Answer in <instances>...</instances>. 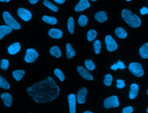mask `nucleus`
<instances>
[{
    "instance_id": "f257e3e1",
    "label": "nucleus",
    "mask_w": 148,
    "mask_h": 113,
    "mask_svg": "<svg viewBox=\"0 0 148 113\" xmlns=\"http://www.w3.org/2000/svg\"><path fill=\"white\" fill-rule=\"evenodd\" d=\"M27 94L38 103L50 102L55 100L60 94V88L53 78L48 76L41 81L27 88Z\"/></svg>"
},
{
    "instance_id": "f03ea898",
    "label": "nucleus",
    "mask_w": 148,
    "mask_h": 113,
    "mask_svg": "<svg viewBox=\"0 0 148 113\" xmlns=\"http://www.w3.org/2000/svg\"><path fill=\"white\" fill-rule=\"evenodd\" d=\"M122 16L124 21H125L130 27L133 28L140 27L141 24L140 18L136 14H132L130 10L126 9L123 10Z\"/></svg>"
},
{
    "instance_id": "7ed1b4c3",
    "label": "nucleus",
    "mask_w": 148,
    "mask_h": 113,
    "mask_svg": "<svg viewBox=\"0 0 148 113\" xmlns=\"http://www.w3.org/2000/svg\"><path fill=\"white\" fill-rule=\"evenodd\" d=\"M4 21L8 27L12 29L19 30L21 28V26L12 17L10 13L7 11H5L3 14Z\"/></svg>"
},
{
    "instance_id": "20e7f679",
    "label": "nucleus",
    "mask_w": 148,
    "mask_h": 113,
    "mask_svg": "<svg viewBox=\"0 0 148 113\" xmlns=\"http://www.w3.org/2000/svg\"><path fill=\"white\" fill-rule=\"evenodd\" d=\"M129 70L132 74L137 77H141L144 74L143 66L138 63H131L129 66Z\"/></svg>"
},
{
    "instance_id": "39448f33",
    "label": "nucleus",
    "mask_w": 148,
    "mask_h": 113,
    "mask_svg": "<svg viewBox=\"0 0 148 113\" xmlns=\"http://www.w3.org/2000/svg\"><path fill=\"white\" fill-rule=\"evenodd\" d=\"M119 105V103L116 96L113 95L106 98L104 101V106L106 108L117 107Z\"/></svg>"
},
{
    "instance_id": "423d86ee",
    "label": "nucleus",
    "mask_w": 148,
    "mask_h": 113,
    "mask_svg": "<svg viewBox=\"0 0 148 113\" xmlns=\"http://www.w3.org/2000/svg\"><path fill=\"white\" fill-rule=\"evenodd\" d=\"M38 55V53L35 50L32 48L28 49L27 50L26 54L25 56V61L28 63L34 62Z\"/></svg>"
},
{
    "instance_id": "0eeeda50",
    "label": "nucleus",
    "mask_w": 148,
    "mask_h": 113,
    "mask_svg": "<svg viewBox=\"0 0 148 113\" xmlns=\"http://www.w3.org/2000/svg\"><path fill=\"white\" fill-rule=\"evenodd\" d=\"M105 43L108 51L112 52L117 49V44L111 36L109 35L106 37Z\"/></svg>"
},
{
    "instance_id": "6e6552de",
    "label": "nucleus",
    "mask_w": 148,
    "mask_h": 113,
    "mask_svg": "<svg viewBox=\"0 0 148 113\" xmlns=\"http://www.w3.org/2000/svg\"><path fill=\"white\" fill-rule=\"evenodd\" d=\"M18 14L22 20L25 21H30L32 17V13L24 8H20L18 9Z\"/></svg>"
},
{
    "instance_id": "1a4fd4ad",
    "label": "nucleus",
    "mask_w": 148,
    "mask_h": 113,
    "mask_svg": "<svg viewBox=\"0 0 148 113\" xmlns=\"http://www.w3.org/2000/svg\"><path fill=\"white\" fill-rule=\"evenodd\" d=\"M77 69L79 74L84 79L88 81H92L93 80V77L91 74L84 67L80 66H78Z\"/></svg>"
},
{
    "instance_id": "9d476101",
    "label": "nucleus",
    "mask_w": 148,
    "mask_h": 113,
    "mask_svg": "<svg viewBox=\"0 0 148 113\" xmlns=\"http://www.w3.org/2000/svg\"><path fill=\"white\" fill-rule=\"evenodd\" d=\"M87 90L85 88H81L78 92L77 95V101L79 103H84L86 101V96Z\"/></svg>"
},
{
    "instance_id": "9b49d317",
    "label": "nucleus",
    "mask_w": 148,
    "mask_h": 113,
    "mask_svg": "<svg viewBox=\"0 0 148 113\" xmlns=\"http://www.w3.org/2000/svg\"><path fill=\"white\" fill-rule=\"evenodd\" d=\"M90 7V4L88 0H80L75 8V11L81 12Z\"/></svg>"
},
{
    "instance_id": "f8f14e48",
    "label": "nucleus",
    "mask_w": 148,
    "mask_h": 113,
    "mask_svg": "<svg viewBox=\"0 0 148 113\" xmlns=\"http://www.w3.org/2000/svg\"><path fill=\"white\" fill-rule=\"evenodd\" d=\"M68 100L70 107V113H76V96L74 94H71L68 96Z\"/></svg>"
},
{
    "instance_id": "ddd939ff",
    "label": "nucleus",
    "mask_w": 148,
    "mask_h": 113,
    "mask_svg": "<svg viewBox=\"0 0 148 113\" xmlns=\"http://www.w3.org/2000/svg\"><path fill=\"white\" fill-rule=\"evenodd\" d=\"M1 97L3 100L4 104L6 106L8 107L12 106L13 98L12 95L10 93H3L1 95Z\"/></svg>"
},
{
    "instance_id": "4468645a",
    "label": "nucleus",
    "mask_w": 148,
    "mask_h": 113,
    "mask_svg": "<svg viewBox=\"0 0 148 113\" xmlns=\"http://www.w3.org/2000/svg\"><path fill=\"white\" fill-rule=\"evenodd\" d=\"M139 87L136 83H133L130 86L129 96L130 99L132 100L136 97L138 94Z\"/></svg>"
},
{
    "instance_id": "2eb2a0df",
    "label": "nucleus",
    "mask_w": 148,
    "mask_h": 113,
    "mask_svg": "<svg viewBox=\"0 0 148 113\" xmlns=\"http://www.w3.org/2000/svg\"><path fill=\"white\" fill-rule=\"evenodd\" d=\"M48 34L51 37L54 39H60L63 36V32L61 30L55 28L51 29Z\"/></svg>"
},
{
    "instance_id": "dca6fc26",
    "label": "nucleus",
    "mask_w": 148,
    "mask_h": 113,
    "mask_svg": "<svg viewBox=\"0 0 148 113\" xmlns=\"http://www.w3.org/2000/svg\"><path fill=\"white\" fill-rule=\"evenodd\" d=\"M95 18L99 23L104 22L108 19L107 13L103 11H99L95 14Z\"/></svg>"
},
{
    "instance_id": "f3484780",
    "label": "nucleus",
    "mask_w": 148,
    "mask_h": 113,
    "mask_svg": "<svg viewBox=\"0 0 148 113\" xmlns=\"http://www.w3.org/2000/svg\"><path fill=\"white\" fill-rule=\"evenodd\" d=\"M21 49V45L19 43L16 42L13 43L8 48V51L10 54L14 55L17 54Z\"/></svg>"
},
{
    "instance_id": "a211bd4d",
    "label": "nucleus",
    "mask_w": 148,
    "mask_h": 113,
    "mask_svg": "<svg viewBox=\"0 0 148 113\" xmlns=\"http://www.w3.org/2000/svg\"><path fill=\"white\" fill-rule=\"evenodd\" d=\"M12 31V29L7 25L0 26V40L2 39L5 36L8 34Z\"/></svg>"
},
{
    "instance_id": "6ab92c4d",
    "label": "nucleus",
    "mask_w": 148,
    "mask_h": 113,
    "mask_svg": "<svg viewBox=\"0 0 148 113\" xmlns=\"http://www.w3.org/2000/svg\"><path fill=\"white\" fill-rule=\"evenodd\" d=\"M139 54L142 58L147 59L148 58V43H146L142 46L139 49Z\"/></svg>"
},
{
    "instance_id": "aec40b11",
    "label": "nucleus",
    "mask_w": 148,
    "mask_h": 113,
    "mask_svg": "<svg viewBox=\"0 0 148 113\" xmlns=\"http://www.w3.org/2000/svg\"><path fill=\"white\" fill-rule=\"evenodd\" d=\"M66 53L67 58L69 59H71L75 55L76 52L70 43H68L66 44Z\"/></svg>"
},
{
    "instance_id": "412c9836",
    "label": "nucleus",
    "mask_w": 148,
    "mask_h": 113,
    "mask_svg": "<svg viewBox=\"0 0 148 113\" xmlns=\"http://www.w3.org/2000/svg\"><path fill=\"white\" fill-rule=\"evenodd\" d=\"M50 53L52 55L55 57L56 58H60L62 55L61 50L57 46L52 47L50 49Z\"/></svg>"
},
{
    "instance_id": "4be33fe9",
    "label": "nucleus",
    "mask_w": 148,
    "mask_h": 113,
    "mask_svg": "<svg viewBox=\"0 0 148 113\" xmlns=\"http://www.w3.org/2000/svg\"><path fill=\"white\" fill-rule=\"evenodd\" d=\"M12 74L14 77L16 79V81H19L23 78L25 74V71L23 70H14L13 71Z\"/></svg>"
},
{
    "instance_id": "5701e85b",
    "label": "nucleus",
    "mask_w": 148,
    "mask_h": 113,
    "mask_svg": "<svg viewBox=\"0 0 148 113\" xmlns=\"http://www.w3.org/2000/svg\"><path fill=\"white\" fill-rule=\"evenodd\" d=\"M115 32L117 36L120 38H125L127 36V32L122 28H117Z\"/></svg>"
},
{
    "instance_id": "b1692460",
    "label": "nucleus",
    "mask_w": 148,
    "mask_h": 113,
    "mask_svg": "<svg viewBox=\"0 0 148 113\" xmlns=\"http://www.w3.org/2000/svg\"><path fill=\"white\" fill-rule=\"evenodd\" d=\"M42 20L45 22L49 23V24H51V25L56 24L58 22L57 18L54 17H52L47 16L46 15H45L43 17Z\"/></svg>"
},
{
    "instance_id": "393cba45",
    "label": "nucleus",
    "mask_w": 148,
    "mask_h": 113,
    "mask_svg": "<svg viewBox=\"0 0 148 113\" xmlns=\"http://www.w3.org/2000/svg\"><path fill=\"white\" fill-rule=\"evenodd\" d=\"M97 36V32L94 30H90L87 33V39L89 41H93Z\"/></svg>"
},
{
    "instance_id": "a878e982",
    "label": "nucleus",
    "mask_w": 148,
    "mask_h": 113,
    "mask_svg": "<svg viewBox=\"0 0 148 113\" xmlns=\"http://www.w3.org/2000/svg\"><path fill=\"white\" fill-rule=\"evenodd\" d=\"M68 30L71 34L74 33V21L72 17H70L68 19L67 23Z\"/></svg>"
},
{
    "instance_id": "bb28decb",
    "label": "nucleus",
    "mask_w": 148,
    "mask_h": 113,
    "mask_svg": "<svg viewBox=\"0 0 148 113\" xmlns=\"http://www.w3.org/2000/svg\"><path fill=\"white\" fill-rule=\"evenodd\" d=\"M85 65L88 70L92 71L96 68L95 63L91 60H86L85 61Z\"/></svg>"
},
{
    "instance_id": "cd10ccee",
    "label": "nucleus",
    "mask_w": 148,
    "mask_h": 113,
    "mask_svg": "<svg viewBox=\"0 0 148 113\" xmlns=\"http://www.w3.org/2000/svg\"><path fill=\"white\" fill-rule=\"evenodd\" d=\"M88 22V18L86 16L81 15L79 18V24L81 27H84L86 26Z\"/></svg>"
},
{
    "instance_id": "c85d7f7f",
    "label": "nucleus",
    "mask_w": 148,
    "mask_h": 113,
    "mask_svg": "<svg viewBox=\"0 0 148 113\" xmlns=\"http://www.w3.org/2000/svg\"><path fill=\"white\" fill-rule=\"evenodd\" d=\"M43 3L45 6L47 7V8H49L51 10L54 11V12H57L58 10V8L57 6H55L54 4H53L52 3L49 1H47V0H45L43 1Z\"/></svg>"
},
{
    "instance_id": "c756f323",
    "label": "nucleus",
    "mask_w": 148,
    "mask_h": 113,
    "mask_svg": "<svg viewBox=\"0 0 148 113\" xmlns=\"http://www.w3.org/2000/svg\"><path fill=\"white\" fill-rule=\"evenodd\" d=\"M0 88L5 89H9L10 86L7 81L0 75Z\"/></svg>"
},
{
    "instance_id": "7c9ffc66",
    "label": "nucleus",
    "mask_w": 148,
    "mask_h": 113,
    "mask_svg": "<svg viewBox=\"0 0 148 113\" xmlns=\"http://www.w3.org/2000/svg\"><path fill=\"white\" fill-rule=\"evenodd\" d=\"M93 48L94 52L97 54H98L100 53V50L101 48V42L99 40H96L93 43Z\"/></svg>"
},
{
    "instance_id": "2f4dec72",
    "label": "nucleus",
    "mask_w": 148,
    "mask_h": 113,
    "mask_svg": "<svg viewBox=\"0 0 148 113\" xmlns=\"http://www.w3.org/2000/svg\"><path fill=\"white\" fill-rule=\"evenodd\" d=\"M110 68L112 70H114L115 71L118 68L120 69V70L126 68V67L124 66L123 63L120 61V60H119L117 64L114 63V65H112L111 66Z\"/></svg>"
},
{
    "instance_id": "473e14b6",
    "label": "nucleus",
    "mask_w": 148,
    "mask_h": 113,
    "mask_svg": "<svg viewBox=\"0 0 148 113\" xmlns=\"http://www.w3.org/2000/svg\"><path fill=\"white\" fill-rule=\"evenodd\" d=\"M54 73L61 81H64L65 78V76L63 72L60 69L58 68L54 70Z\"/></svg>"
},
{
    "instance_id": "72a5a7b5",
    "label": "nucleus",
    "mask_w": 148,
    "mask_h": 113,
    "mask_svg": "<svg viewBox=\"0 0 148 113\" xmlns=\"http://www.w3.org/2000/svg\"><path fill=\"white\" fill-rule=\"evenodd\" d=\"M112 81H113V77L112 75L110 74H107L105 76L104 83L107 86H110Z\"/></svg>"
},
{
    "instance_id": "f704fd0d",
    "label": "nucleus",
    "mask_w": 148,
    "mask_h": 113,
    "mask_svg": "<svg viewBox=\"0 0 148 113\" xmlns=\"http://www.w3.org/2000/svg\"><path fill=\"white\" fill-rule=\"evenodd\" d=\"M9 63L8 60L7 59H2L0 62V67L3 70H7L8 69Z\"/></svg>"
},
{
    "instance_id": "c9c22d12",
    "label": "nucleus",
    "mask_w": 148,
    "mask_h": 113,
    "mask_svg": "<svg viewBox=\"0 0 148 113\" xmlns=\"http://www.w3.org/2000/svg\"><path fill=\"white\" fill-rule=\"evenodd\" d=\"M117 88L119 89H122L125 86V81L121 79H118L117 80Z\"/></svg>"
},
{
    "instance_id": "e433bc0d",
    "label": "nucleus",
    "mask_w": 148,
    "mask_h": 113,
    "mask_svg": "<svg viewBox=\"0 0 148 113\" xmlns=\"http://www.w3.org/2000/svg\"><path fill=\"white\" fill-rule=\"evenodd\" d=\"M133 111V107L131 106H128L123 109L122 113H132Z\"/></svg>"
},
{
    "instance_id": "4c0bfd02",
    "label": "nucleus",
    "mask_w": 148,
    "mask_h": 113,
    "mask_svg": "<svg viewBox=\"0 0 148 113\" xmlns=\"http://www.w3.org/2000/svg\"><path fill=\"white\" fill-rule=\"evenodd\" d=\"M140 10V13L142 15L145 14H147L148 13V10L146 7H143V8L141 9Z\"/></svg>"
},
{
    "instance_id": "58836bf2",
    "label": "nucleus",
    "mask_w": 148,
    "mask_h": 113,
    "mask_svg": "<svg viewBox=\"0 0 148 113\" xmlns=\"http://www.w3.org/2000/svg\"><path fill=\"white\" fill-rule=\"evenodd\" d=\"M54 1L59 4H63L65 2L66 0H54Z\"/></svg>"
},
{
    "instance_id": "ea45409f",
    "label": "nucleus",
    "mask_w": 148,
    "mask_h": 113,
    "mask_svg": "<svg viewBox=\"0 0 148 113\" xmlns=\"http://www.w3.org/2000/svg\"><path fill=\"white\" fill-rule=\"evenodd\" d=\"M38 1L39 0H29V2L32 4H35V3H37Z\"/></svg>"
},
{
    "instance_id": "a19ab883",
    "label": "nucleus",
    "mask_w": 148,
    "mask_h": 113,
    "mask_svg": "<svg viewBox=\"0 0 148 113\" xmlns=\"http://www.w3.org/2000/svg\"><path fill=\"white\" fill-rule=\"evenodd\" d=\"M10 0H0V1L2 2H8Z\"/></svg>"
},
{
    "instance_id": "79ce46f5",
    "label": "nucleus",
    "mask_w": 148,
    "mask_h": 113,
    "mask_svg": "<svg viewBox=\"0 0 148 113\" xmlns=\"http://www.w3.org/2000/svg\"><path fill=\"white\" fill-rule=\"evenodd\" d=\"M83 113H93L92 112H91V111H85V112H84Z\"/></svg>"
},
{
    "instance_id": "37998d69",
    "label": "nucleus",
    "mask_w": 148,
    "mask_h": 113,
    "mask_svg": "<svg viewBox=\"0 0 148 113\" xmlns=\"http://www.w3.org/2000/svg\"><path fill=\"white\" fill-rule=\"evenodd\" d=\"M91 1H97V0H91Z\"/></svg>"
},
{
    "instance_id": "c03bdc74",
    "label": "nucleus",
    "mask_w": 148,
    "mask_h": 113,
    "mask_svg": "<svg viewBox=\"0 0 148 113\" xmlns=\"http://www.w3.org/2000/svg\"><path fill=\"white\" fill-rule=\"evenodd\" d=\"M147 94L148 95V89L147 90Z\"/></svg>"
},
{
    "instance_id": "a18cd8bd",
    "label": "nucleus",
    "mask_w": 148,
    "mask_h": 113,
    "mask_svg": "<svg viewBox=\"0 0 148 113\" xmlns=\"http://www.w3.org/2000/svg\"><path fill=\"white\" fill-rule=\"evenodd\" d=\"M131 0H126V1H131Z\"/></svg>"
},
{
    "instance_id": "49530a36",
    "label": "nucleus",
    "mask_w": 148,
    "mask_h": 113,
    "mask_svg": "<svg viewBox=\"0 0 148 113\" xmlns=\"http://www.w3.org/2000/svg\"><path fill=\"white\" fill-rule=\"evenodd\" d=\"M147 113H148V108H147Z\"/></svg>"
}]
</instances>
